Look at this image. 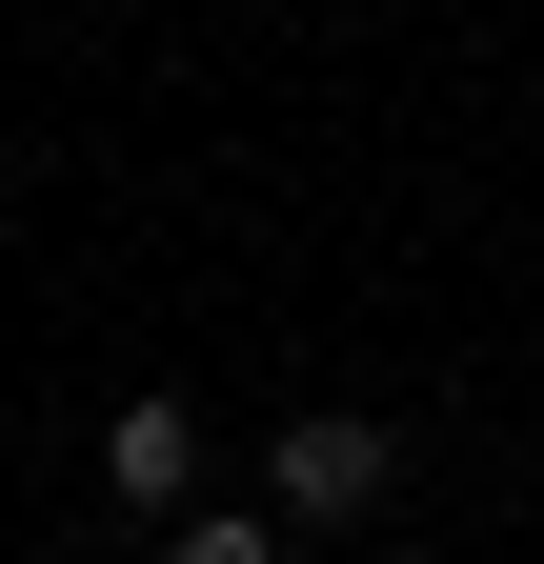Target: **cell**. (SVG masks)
<instances>
[{"mask_svg": "<svg viewBox=\"0 0 544 564\" xmlns=\"http://www.w3.org/2000/svg\"><path fill=\"white\" fill-rule=\"evenodd\" d=\"M101 484L182 524V505H202V403H121V423H101Z\"/></svg>", "mask_w": 544, "mask_h": 564, "instance_id": "cell-2", "label": "cell"}, {"mask_svg": "<svg viewBox=\"0 0 544 564\" xmlns=\"http://www.w3.org/2000/svg\"><path fill=\"white\" fill-rule=\"evenodd\" d=\"M383 564H424V544H383Z\"/></svg>", "mask_w": 544, "mask_h": 564, "instance_id": "cell-4", "label": "cell"}, {"mask_svg": "<svg viewBox=\"0 0 544 564\" xmlns=\"http://www.w3.org/2000/svg\"><path fill=\"white\" fill-rule=\"evenodd\" d=\"M383 484H403V444H383V423H344V403H303L283 444H262V505H283V524H363Z\"/></svg>", "mask_w": 544, "mask_h": 564, "instance_id": "cell-1", "label": "cell"}, {"mask_svg": "<svg viewBox=\"0 0 544 564\" xmlns=\"http://www.w3.org/2000/svg\"><path fill=\"white\" fill-rule=\"evenodd\" d=\"M162 564H303V544H283V505H182Z\"/></svg>", "mask_w": 544, "mask_h": 564, "instance_id": "cell-3", "label": "cell"}]
</instances>
